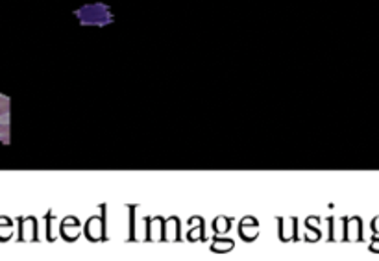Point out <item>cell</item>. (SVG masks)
<instances>
[{
    "label": "cell",
    "instance_id": "obj_1",
    "mask_svg": "<svg viewBox=\"0 0 379 261\" xmlns=\"http://www.w3.org/2000/svg\"><path fill=\"white\" fill-rule=\"evenodd\" d=\"M6 111V102L4 100H0V114H4Z\"/></svg>",
    "mask_w": 379,
    "mask_h": 261
}]
</instances>
